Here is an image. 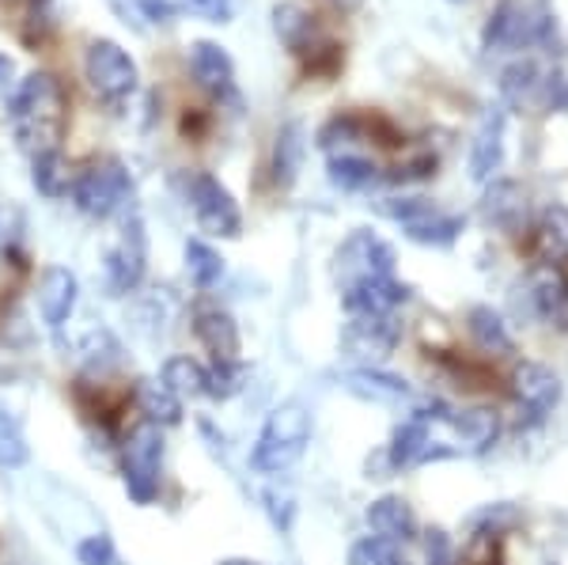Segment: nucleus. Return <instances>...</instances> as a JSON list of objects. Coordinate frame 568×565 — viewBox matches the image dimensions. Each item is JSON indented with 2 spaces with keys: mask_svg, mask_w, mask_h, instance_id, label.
I'll return each mask as SVG.
<instances>
[{
  "mask_svg": "<svg viewBox=\"0 0 568 565\" xmlns=\"http://www.w3.org/2000/svg\"><path fill=\"white\" fill-rule=\"evenodd\" d=\"M516 398H519V425H542L561 403V380L546 364H519L516 369Z\"/></svg>",
  "mask_w": 568,
  "mask_h": 565,
  "instance_id": "9b49d317",
  "label": "nucleus"
},
{
  "mask_svg": "<svg viewBox=\"0 0 568 565\" xmlns=\"http://www.w3.org/2000/svg\"><path fill=\"white\" fill-rule=\"evenodd\" d=\"M557 77H546L538 61L519 58L500 72V95L516 107H530V111H549V91H554Z\"/></svg>",
  "mask_w": 568,
  "mask_h": 565,
  "instance_id": "4468645a",
  "label": "nucleus"
},
{
  "mask_svg": "<svg viewBox=\"0 0 568 565\" xmlns=\"http://www.w3.org/2000/svg\"><path fill=\"white\" fill-rule=\"evenodd\" d=\"M402 339V323L394 315H349L345 345L361 357H387Z\"/></svg>",
  "mask_w": 568,
  "mask_h": 565,
  "instance_id": "dca6fc26",
  "label": "nucleus"
},
{
  "mask_svg": "<svg viewBox=\"0 0 568 565\" xmlns=\"http://www.w3.org/2000/svg\"><path fill=\"white\" fill-rule=\"evenodd\" d=\"M31 179H34V190L45 198H65L72 190V175H69V163L61 157V149L39 152L31 163Z\"/></svg>",
  "mask_w": 568,
  "mask_h": 565,
  "instance_id": "cd10ccee",
  "label": "nucleus"
},
{
  "mask_svg": "<svg viewBox=\"0 0 568 565\" xmlns=\"http://www.w3.org/2000/svg\"><path fill=\"white\" fill-rule=\"evenodd\" d=\"M163 384L175 391L179 398H197L205 395V364L194 361V357H171L163 364Z\"/></svg>",
  "mask_w": 568,
  "mask_h": 565,
  "instance_id": "2f4dec72",
  "label": "nucleus"
},
{
  "mask_svg": "<svg viewBox=\"0 0 568 565\" xmlns=\"http://www.w3.org/2000/svg\"><path fill=\"white\" fill-rule=\"evenodd\" d=\"M307 441H311L307 406L296 403V398H288V403H281L270 417H265V425L258 433V444H254V452H251L254 471H262V475L288 471L292 463L304 455Z\"/></svg>",
  "mask_w": 568,
  "mask_h": 565,
  "instance_id": "f03ea898",
  "label": "nucleus"
},
{
  "mask_svg": "<svg viewBox=\"0 0 568 565\" xmlns=\"http://www.w3.org/2000/svg\"><path fill=\"white\" fill-rule=\"evenodd\" d=\"M379 213L406 228L414 221H425L428 213H436V205L425 202V198H387V202H379Z\"/></svg>",
  "mask_w": 568,
  "mask_h": 565,
  "instance_id": "e433bc0d",
  "label": "nucleus"
},
{
  "mask_svg": "<svg viewBox=\"0 0 568 565\" xmlns=\"http://www.w3.org/2000/svg\"><path fill=\"white\" fill-rule=\"evenodd\" d=\"M439 425H447V430H452V436L459 441V444H455L459 452H485L500 433V417L493 414V410H485V406L452 410V414H447V422H439Z\"/></svg>",
  "mask_w": 568,
  "mask_h": 565,
  "instance_id": "aec40b11",
  "label": "nucleus"
},
{
  "mask_svg": "<svg viewBox=\"0 0 568 565\" xmlns=\"http://www.w3.org/2000/svg\"><path fill=\"white\" fill-rule=\"evenodd\" d=\"M527 190L519 186V182L511 179H497L489 190H485L481 198V216L489 221L493 228H500V232H519V228L527 224Z\"/></svg>",
  "mask_w": 568,
  "mask_h": 565,
  "instance_id": "f3484780",
  "label": "nucleus"
},
{
  "mask_svg": "<svg viewBox=\"0 0 568 565\" xmlns=\"http://www.w3.org/2000/svg\"><path fill=\"white\" fill-rule=\"evenodd\" d=\"M77 562L80 565H118V551L110 535H88V539L77 543Z\"/></svg>",
  "mask_w": 568,
  "mask_h": 565,
  "instance_id": "4c0bfd02",
  "label": "nucleus"
},
{
  "mask_svg": "<svg viewBox=\"0 0 568 565\" xmlns=\"http://www.w3.org/2000/svg\"><path fill=\"white\" fill-rule=\"evenodd\" d=\"M409 300V285H402L398 278H368L356 285L342 289V304L349 315H394Z\"/></svg>",
  "mask_w": 568,
  "mask_h": 565,
  "instance_id": "ddd939ff",
  "label": "nucleus"
},
{
  "mask_svg": "<svg viewBox=\"0 0 568 565\" xmlns=\"http://www.w3.org/2000/svg\"><path fill=\"white\" fill-rule=\"evenodd\" d=\"M186 270L194 278L197 289H213L220 278H224V259L201 240H190L186 243Z\"/></svg>",
  "mask_w": 568,
  "mask_h": 565,
  "instance_id": "473e14b6",
  "label": "nucleus"
},
{
  "mask_svg": "<svg viewBox=\"0 0 568 565\" xmlns=\"http://www.w3.org/2000/svg\"><path fill=\"white\" fill-rule=\"evenodd\" d=\"M527 312L549 326L568 331V278L557 266H538L524 285Z\"/></svg>",
  "mask_w": 568,
  "mask_h": 565,
  "instance_id": "f8f14e48",
  "label": "nucleus"
},
{
  "mask_svg": "<svg viewBox=\"0 0 568 565\" xmlns=\"http://www.w3.org/2000/svg\"><path fill=\"white\" fill-rule=\"evenodd\" d=\"M447 455H455L452 448H444V444L433 436V422H428L425 414L409 417V422H402L398 430H394L390 444H387V463L390 471H409V467H420V463H433V460H447Z\"/></svg>",
  "mask_w": 568,
  "mask_h": 565,
  "instance_id": "1a4fd4ad",
  "label": "nucleus"
},
{
  "mask_svg": "<svg viewBox=\"0 0 568 565\" xmlns=\"http://www.w3.org/2000/svg\"><path fill=\"white\" fill-rule=\"evenodd\" d=\"M361 137V122L356 118H349V114H337V118H329V122L323 125V133H318V144L323 149H334V144H349V141H356Z\"/></svg>",
  "mask_w": 568,
  "mask_h": 565,
  "instance_id": "58836bf2",
  "label": "nucleus"
},
{
  "mask_svg": "<svg viewBox=\"0 0 568 565\" xmlns=\"http://www.w3.org/2000/svg\"><path fill=\"white\" fill-rule=\"evenodd\" d=\"M394 273V251L368 228H356L349 240L337 248V281L342 289L356 285L368 278H390Z\"/></svg>",
  "mask_w": 568,
  "mask_h": 565,
  "instance_id": "6e6552de",
  "label": "nucleus"
},
{
  "mask_svg": "<svg viewBox=\"0 0 568 565\" xmlns=\"http://www.w3.org/2000/svg\"><path fill=\"white\" fill-rule=\"evenodd\" d=\"M304 130L296 122H288L284 130L277 133V144H273V179L277 186H292L300 175V163H304Z\"/></svg>",
  "mask_w": 568,
  "mask_h": 565,
  "instance_id": "a878e982",
  "label": "nucleus"
},
{
  "mask_svg": "<svg viewBox=\"0 0 568 565\" xmlns=\"http://www.w3.org/2000/svg\"><path fill=\"white\" fill-rule=\"evenodd\" d=\"M243 387V364L240 361H213L205 369V395L232 398Z\"/></svg>",
  "mask_w": 568,
  "mask_h": 565,
  "instance_id": "f704fd0d",
  "label": "nucleus"
},
{
  "mask_svg": "<svg viewBox=\"0 0 568 565\" xmlns=\"http://www.w3.org/2000/svg\"><path fill=\"white\" fill-rule=\"evenodd\" d=\"M273 31H277V39L288 46V50L304 53L307 42L315 39V20H311L300 4H277L273 8Z\"/></svg>",
  "mask_w": 568,
  "mask_h": 565,
  "instance_id": "c85d7f7f",
  "label": "nucleus"
},
{
  "mask_svg": "<svg viewBox=\"0 0 568 565\" xmlns=\"http://www.w3.org/2000/svg\"><path fill=\"white\" fill-rule=\"evenodd\" d=\"M368 524L379 539L387 543H409L417 535V516L406 497H379L368 505Z\"/></svg>",
  "mask_w": 568,
  "mask_h": 565,
  "instance_id": "4be33fe9",
  "label": "nucleus"
},
{
  "mask_svg": "<svg viewBox=\"0 0 568 565\" xmlns=\"http://www.w3.org/2000/svg\"><path fill=\"white\" fill-rule=\"evenodd\" d=\"M342 384L353 391V395L368 398V403H406L409 398V384L402 376H387L379 369H353L342 376Z\"/></svg>",
  "mask_w": 568,
  "mask_h": 565,
  "instance_id": "5701e85b",
  "label": "nucleus"
},
{
  "mask_svg": "<svg viewBox=\"0 0 568 565\" xmlns=\"http://www.w3.org/2000/svg\"><path fill=\"white\" fill-rule=\"evenodd\" d=\"M349 565H409V562L402 558L398 543H387V539H379V535H372V539L356 543L349 551Z\"/></svg>",
  "mask_w": 568,
  "mask_h": 565,
  "instance_id": "c9c22d12",
  "label": "nucleus"
},
{
  "mask_svg": "<svg viewBox=\"0 0 568 565\" xmlns=\"http://www.w3.org/2000/svg\"><path fill=\"white\" fill-rule=\"evenodd\" d=\"M27 455H31V448H27L20 422H16L12 410L0 403V467H23Z\"/></svg>",
  "mask_w": 568,
  "mask_h": 565,
  "instance_id": "72a5a7b5",
  "label": "nucleus"
},
{
  "mask_svg": "<svg viewBox=\"0 0 568 565\" xmlns=\"http://www.w3.org/2000/svg\"><path fill=\"white\" fill-rule=\"evenodd\" d=\"M190 69H194V80L209 91V95L235 99V65H232V58H227L224 46L205 42V39L194 42V50H190Z\"/></svg>",
  "mask_w": 568,
  "mask_h": 565,
  "instance_id": "2eb2a0df",
  "label": "nucleus"
},
{
  "mask_svg": "<svg viewBox=\"0 0 568 565\" xmlns=\"http://www.w3.org/2000/svg\"><path fill=\"white\" fill-rule=\"evenodd\" d=\"M220 565H258V562H246V558H227V562H220Z\"/></svg>",
  "mask_w": 568,
  "mask_h": 565,
  "instance_id": "c03bdc74",
  "label": "nucleus"
},
{
  "mask_svg": "<svg viewBox=\"0 0 568 565\" xmlns=\"http://www.w3.org/2000/svg\"><path fill=\"white\" fill-rule=\"evenodd\" d=\"M538 254H542L546 266L561 270L568 262V205H546L538 216V232H535Z\"/></svg>",
  "mask_w": 568,
  "mask_h": 565,
  "instance_id": "b1692460",
  "label": "nucleus"
},
{
  "mask_svg": "<svg viewBox=\"0 0 568 565\" xmlns=\"http://www.w3.org/2000/svg\"><path fill=\"white\" fill-rule=\"evenodd\" d=\"M72 202L80 213L95 216V221H110L114 213H122L133 202V179L118 160H103L95 168L80 171L72 179Z\"/></svg>",
  "mask_w": 568,
  "mask_h": 565,
  "instance_id": "20e7f679",
  "label": "nucleus"
},
{
  "mask_svg": "<svg viewBox=\"0 0 568 565\" xmlns=\"http://www.w3.org/2000/svg\"><path fill=\"white\" fill-rule=\"evenodd\" d=\"M77 273L65 266H50L39 281V312L50 326H65V319L77 307Z\"/></svg>",
  "mask_w": 568,
  "mask_h": 565,
  "instance_id": "6ab92c4d",
  "label": "nucleus"
},
{
  "mask_svg": "<svg viewBox=\"0 0 568 565\" xmlns=\"http://www.w3.org/2000/svg\"><path fill=\"white\" fill-rule=\"evenodd\" d=\"M144 270H149V240H144V224L130 216L118 243L106 254V278L114 293H133L144 281Z\"/></svg>",
  "mask_w": 568,
  "mask_h": 565,
  "instance_id": "9d476101",
  "label": "nucleus"
},
{
  "mask_svg": "<svg viewBox=\"0 0 568 565\" xmlns=\"http://www.w3.org/2000/svg\"><path fill=\"white\" fill-rule=\"evenodd\" d=\"M425 554H428V565H455V546L444 532H428Z\"/></svg>",
  "mask_w": 568,
  "mask_h": 565,
  "instance_id": "ea45409f",
  "label": "nucleus"
},
{
  "mask_svg": "<svg viewBox=\"0 0 568 565\" xmlns=\"http://www.w3.org/2000/svg\"><path fill=\"white\" fill-rule=\"evenodd\" d=\"M136 403H141L149 425H160L163 430V425L182 422V398L163 384V380H141V387H136Z\"/></svg>",
  "mask_w": 568,
  "mask_h": 565,
  "instance_id": "393cba45",
  "label": "nucleus"
},
{
  "mask_svg": "<svg viewBox=\"0 0 568 565\" xmlns=\"http://www.w3.org/2000/svg\"><path fill=\"white\" fill-rule=\"evenodd\" d=\"M466 326H470V339L481 345L485 353H511V334H508V323L500 319V312L493 307H470L466 315Z\"/></svg>",
  "mask_w": 568,
  "mask_h": 565,
  "instance_id": "bb28decb",
  "label": "nucleus"
},
{
  "mask_svg": "<svg viewBox=\"0 0 568 565\" xmlns=\"http://www.w3.org/2000/svg\"><path fill=\"white\" fill-rule=\"evenodd\" d=\"M160 463H163V433L160 425L144 422L141 430L130 433L122 448V475H125V494L136 505H152L160 497Z\"/></svg>",
  "mask_w": 568,
  "mask_h": 565,
  "instance_id": "39448f33",
  "label": "nucleus"
},
{
  "mask_svg": "<svg viewBox=\"0 0 568 565\" xmlns=\"http://www.w3.org/2000/svg\"><path fill=\"white\" fill-rule=\"evenodd\" d=\"M485 46L489 50H527V46H554L557 20L538 4L524 0H500L497 12L485 23Z\"/></svg>",
  "mask_w": 568,
  "mask_h": 565,
  "instance_id": "7ed1b4c3",
  "label": "nucleus"
},
{
  "mask_svg": "<svg viewBox=\"0 0 568 565\" xmlns=\"http://www.w3.org/2000/svg\"><path fill=\"white\" fill-rule=\"evenodd\" d=\"M190 205H194L201 232L220 235V240H235V235L243 232V213H240V205H235L232 190L216 175H209V171L190 179Z\"/></svg>",
  "mask_w": 568,
  "mask_h": 565,
  "instance_id": "0eeeda50",
  "label": "nucleus"
},
{
  "mask_svg": "<svg viewBox=\"0 0 568 565\" xmlns=\"http://www.w3.org/2000/svg\"><path fill=\"white\" fill-rule=\"evenodd\" d=\"M8 80H12V61H8L4 53H0V88H4Z\"/></svg>",
  "mask_w": 568,
  "mask_h": 565,
  "instance_id": "37998d69",
  "label": "nucleus"
},
{
  "mask_svg": "<svg viewBox=\"0 0 568 565\" xmlns=\"http://www.w3.org/2000/svg\"><path fill=\"white\" fill-rule=\"evenodd\" d=\"M141 8L149 12V20H155V23H168L171 16H175V4H171V0H141Z\"/></svg>",
  "mask_w": 568,
  "mask_h": 565,
  "instance_id": "79ce46f5",
  "label": "nucleus"
},
{
  "mask_svg": "<svg viewBox=\"0 0 568 565\" xmlns=\"http://www.w3.org/2000/svg\"><path fill=\"white\" fill-rule=\"evenodd\" d=\"M186 8L197 16H205V20H213V23L232 20V0H186Z\"/></svg>",
  "mask_w": 568,
  "mask_h": 565,
  "instance_id": "a19ab883",
  "label": "nucleus"
},
{
  "mask_svg": "<svg viewBox=\"0 0 568 565\" xmlns=\"http://www.w3.org/2000/svg\"><path fill=\"white\" fill-rule=\"evenodd\" d=\"M402 232H406L414 243H425V248H452L463 232V216H447L436 209V213H428L425 221L406 224Z\"/></svg>",
  "mask_w": 568,
  "mask_h": 565,
  "instance_id": "c756f323",
  "label": "nucleus"
},
{
  "mask_svg": "<svg viewBox=\"0 0 568 565\" xmlns=\"http://www.w3.org/2000/svg\"><path fill=\"white\" fill-rule=\"evenodd\" d=\"M326 171H329V182L334 186H342V190H364V186H372L375 179H379V171H375V163L368 157H356V152H342V157H329L326 163Z\"/></svg>",
  "mask_w": 568,
  "mask_h": 565,
  "instance_id": "7c9ffc66",
  "label": "nucleus"
},
{
  "mask_svg": "<svg viewBox=\"0 0 568 565\" xmlns=\"http://www.w3.org/2000/svg\"><path fill=\"white\" fill-rule=\"evenodd\" d=\"M500 163H504V111L493 107V111H485L478 133H474L470 175L485 182V179H493V171H500Z\"/></svg>",
  "mask_w": 568,
  "mask_h": 565,
  "instance_id": "412c9836",
  "label": "nucleus"
},
{
  "mask_svg": "<svg viewBox=\"0 0 568 565\" xmlns=\"http://www.w3.org/2000/svg\"><path fill=\"white\" fill-rule=\"evenodd\" d=\"M65 88L53 72H31L27 80H20L8 99V125L12 137L20 141L23 152L39 157V152H53L65 137Z\"/></svg>",
  "mask_w": 568,
  "mask_h": 565,
  "instance_id": "f257e3e1",
  "label": "nucleus"
},
{
  "mask_svg": "<svg viewBox=\"0 0 568 565\" xmlns=\"http://www.w3.org/2000/svg\"><path fill=\"white\" fill-rule=\"evenodd\" d=\"M197 342L213 353V361H240V326L220 307H197L194 312Z\"/></svg>",
  "mask_w": 568,
  "mask_h": 565,
  "instance_id": "a211bd4d",
  "label": "nucleus"
},
{
  "mask_svg": "<svg viewBox=\"0 0 568 565\" xmlns=\"http://www.w3.org/2000/svg\"><path fill=\"white\" fill-rule=\"evenodd\" d=\"M84 77L106 103H125L136 91V61L114 39H95L84 53Z\"/></svg>",
  "mask_w": 568,
  "mask_h": 565,
  "instance_id": "423d86ee",
  "label": "nucleus"
}]
</instances>
